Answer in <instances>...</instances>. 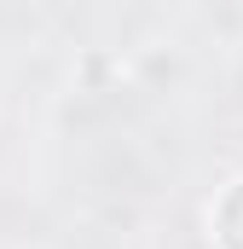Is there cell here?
<instances>
[{
    "mask_svg": "<svg viewBox=\"0 0 243 249\" xmlns=\"http://www.w3.org/2000/svg\"><path fill=\"white\" fill-rule=\"evenodd\" d=\"M208 244L214 249H243V174L226 180L208 203Z\"/></svg>",
    "mask_w": 243,
    "mask_h": 249,
    "instance_id": "6da1fadb",
    "label": "cell"
},
{
    "mask_svg": "<svg viewBox=\"0 0 243 249\" xmlns=\"http://www.w3.org/2000/svg\"><path fill=\"white\" fill-rule=\"evenodd\" d=\"M116 6H122V0H116Z\"/></svg>",
    "mask_w": 243,
    "mask_h": 249,
    "instance_id": "7a4b0ae2",
    "label": "cell"
}]
</instances>
